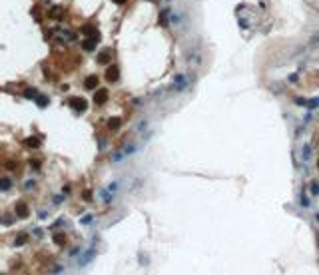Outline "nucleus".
Returning <instances> with one entry per match:
<instances>
[{"label": "nucleus", "instance_id": "nucleus-1", "mask_svg": "<svg viewBox=\"0 0 319 275\" xmlns=\"http://www.w3.org/2000/svg\"><path fill=\"white\" fill-rule=\"evenodd\" d=\"M94 255H96V251H94V249H88V251H84V253H82V257L78 259V265H80V267L88 265V263L94 259Z\"/></svg>", "mask_w": 319, "mask_h": 275}, {"label": "nucleus", "instance_id": "nucleus-2", "mask_svg": "<svg viewBox=\"0 0 319 275\" xmlns=\"http://www.w3.org/2000/svg\"><path fill=\"white\" fill-rule=\"evenodd\" d=\"M68 104L72 106L76 112H84V110H86V102H84L82 98H72V100H68Z\"/></svg>", "mask_w": 319, "mask_h": 275}, {"label": "nucleus", "instance_id": "nucleus-3", "mask_svg": "<svg viewBox=\"0 0 319 275\" xmlns=\"http://www.w3.org/2000/svg\"><path fill=\"white\" fill-rule=\"evenodd\" d=\"M118 74H120L118 66H110L108 72H106V80L108 82H116V80H118Z\"/></svg>", "mask_w": 319, "mask_h": 275}, {"label": "nucleus", "instance_id": "nucleus-4", "mask_svg": "<svg viewBox=\"0 0 319 275\" xmlns=\"http://www.w3.org/2000/svg\"><path fill=\"white\" fill-rule=\"evenodd\" d=\"M16 215L18 217H28V205L24 201L16 203Z\"/></svg>", "mask_w": 319, "mask_h": 275}, {"label": "nucleus", "instance_id": "nucleus-5", "mask_svg": "<svg viewBox=\"0 0 319 275\" xmlns=\"http://www.w3.org/2000/svg\"><path fill=\"white\" fill-rule=\"evenodd\" d=\"M106 100H108V92L106 90H98V92H96V96H94V102H96V104H104Z\"/></svg>", "mask_w": 319, "mask_h": 275}, {"label": "nucleus", "instance_id": "nucleus-6", "mask_svg": "<svg viewBox=\"0 0 319 275\" xmlns=\"http://www.w3.org/2000/svg\"><path fill=\"white\" fill-rule=\"evenodd\" d=\"M301 157H303V162H309L311 160V146L309 144H305L301 148Z\"/></svg>", "mask_w": 319, "mask_h": 275}, {"label": "nucleus", "instance_id": "nucleus-7", "mask_svg": "<svg viewBox=\"0 0 319 275\" xmlns=\"http://www.w3.org/2000/svg\"><path fill=\"white\" fill-rule=\"evenodd\" d=\"M84 86H86L88 90H92V88H96V86H98V78H96V76H90V78H86Z\"/></svg>", "mask_w": 319, "mask_h": 275}, {"label": "nucleus", "instance_id": "nucleus-8", "mask_svg": "<svg viewBox=\"0 0 319 275\" xmlns=\"http://www.w3.org/2000/svg\"><path fill=\"white\" fill-rule=\"evenodd\" d=\"M10 185H12L10 177H6V176H4L2 179H0V190H2V191H8V190H10Z\"/></svg>", "mask_w": 319, "mask_h": 275}, {"label": "nucleus", "instance_id": "nucleus-9", "mask_svg": "<svg viewBox=\"0 0 319 275\" xmlns=\"http://www.w3.org/2000/svg\"><path fill=\"white\" fill-rule=\"evenodd\" d=\"M36 104H38V108H46V106H48V96H42V94H38V98H36Z\"/></svg>", "mask_w": 319, "mask_h": 275}, {"label": "nucleus", "instance_id": "nucleus-10", "mask_svg": "<svg viewBox=\"0 0 319 275\" xmlns=\"http://www.w3.org/2000/svg\"><path fill=\"white\" fill-rule=\"evenodd\" d=\"M110 56H112V52H110V50H104V52L98 56V60L102 62V64H106V62H110Z\"/></svg>", "mask_w": 319, "mask_h": 275}, {"label": "nucleus", "instance_id": "nucleus-11", "mask_svg": "<svg viewBox=\"0 0 319 275\" xmlns=\"http://www.w3.org/2000/svg\"><path fill=\"white\" fill-rule=\"evenodd\" d=\"M108 128H110V130H118L120 128V118H112L110 122H108Z\"/></svg>", "mask_w": 319, "mask_h": 275}, {"label": "nucleus", "instance_id": "nucleus-12", "mask_svg": "<svg viewBox=\"0 0 319 275\" xmlns=\"http://www.w3.org/2000/svg\"><path fill=\"white\" fill-rule=\"evenodd\" d=\"M173 84H176V86L179 88V90H182V88L186 86V80H184V76H176V80H173Z\"/></svg>", "mask_w": 319, "mask_h": 275}, {"label": "nucleus", "instance_id": "nucleus-13", "mask_svg": "<svg viewBox=\"0 0 319 275\" xmlns=\"http://www.w3.org/2000/svg\"><path fill=\"white\" fill-rule=\"evenodd\" d=\"M126 156V151L124 150H120V151H116V154H114L112 156V162H120V160H122V157Z\"/></svg>", "mask_w": 319, "mask_h": 275}, {"label": "nucleus", "instance_id": "nucleus-14", "mask_svg": "<svg viewBox=\"0 0 319 275\" xmlns=\"http://www.w3.org/2000/svg\"><path fill=\"white\" fill-rule=\"evenodd\" d=\"M84 50H94V48H96V46H94V40H84Z\"/></svg>", "mask_w": 319, "mask_h": 275}, {"label": "nucleus", "instance_id": "nucleus-15", "mask_svg": "<svg viewBox=\"0 0 319 275\" xmlns=\"http://www.w3.org/2000/svg\"><path fill=\"white\" fill-rule=\"evenodd\" d=\"M24 96H26V98H38V92L34 90V88H30V90H26Z\"/></svg>", "mask_w": 319, "mask_h": 275}, {"label": "nucleus", "instance_id": "nucleus-16", "mask_svg": "<svg viewBox=\"0 0 319 275\" xmlns=\"http://www.w3.org/2000/svg\"><path fill=\"white\" fill-rule=\"evenodd\" d=\"M106 190L110 191V193H116V190H118V183H110V185H108Z\"/></svg>", "mask_w": 319, "mask_h": 275}, {"label": "nucleus", "instance_id": "nucleus-17", "mask_svg": "<svg viewBox=\"0 0 319 275\" xmlns=\"http://www.w3.org/2000/svg\"><path fill=\"white\" fill-rule=\"evenodd\" d=\"M24 243H26V235H20L16 239V245H24Z\"/></svg>", "mask_w": 319, "mask_h": 275}, {"label": "nucleus", "instance_id": "nucleus-18", "mask_svg": "<svg viewBox=\"0 0 319 275\" xmlns=\"http://www.w3.org/2000/svg\"><path fill=\"white\" fill-rule=\"evenodd\" d=\"M54 239H56V243H58V245H62V243H64V237H62V233H58V235L54 237Z\"/></svg>", "mask_w": 319, "mask_h": 275}, {"label": "nucleus", "instance_id": "nucleus-19", "mask_svg": "<svg viewBox=\"0 0 319 275\" xmlns=\"http://www.w3.org/2000/svg\"><path fill=\"white\" fill-rule=\"evenodd\" d=\"M301 205H303V207H309L311 203H309V199H307V197H301Z\"/></svg>", "mask_w": 319, "mask_h": 275}, {"label": "nucleus", "instance_id": "nucleus-20", "mask_svg": "<svg viewBox=\"0 0 319 275\" xmlns=\"http://www.w3.org/2000/svg\"><path fill=\"white\" fill-rule=\"evenodd\" d=\"M28 146H32V148H36V146H38V142H36V138H30V140H28Z\"/></svg>", "mask_w": 319, "mask_h": 275}, {"label": "nucleus", "instance_id": "nucleus-21", "mask_svg": "<svg viewBox=\"0 0 319 275\" xmlns=\"http://www.w3.org/2000/svg\"><path fill=\"white\" fill-rule=\"evenodd\" d=\"M319 104V100L315 98V100H311V102H309V110H313V108H315V106Z\"/></svg>", "mask_w": 319, "mask_h": 275}, {"label": "nucleus", "instance_id": "nucleus-22", "mask_svg": "<svg viewBox=\"0 0 319 275\" xmlns=\"http://www.w3.org/2000/svg\"><path fill=\"white\" fill-rule=\"evenodd\" d=\"M50 271H52V273H60V271H62V267H60V265H54Z\"/></svg>", "mask_w": 319, "mask_h": 275}, {"label": "nucleus", "instance_id": "nucleus-23", "mask_svg": "<svg viewBox=\"0 0 319 275\" xmlns=\"http://www.w3.org/2000/svg\"><path fill=\"white\" fill-rule=\"evenodd\" d=\"M311 188H313V190H311V191H313V193H319V185H317V183H313Z\"/></svg>", "mask_w": 319, "mask_h": 275}, {"label": "nucleus", "instance_id": "nucleus-24", "mask_svg": "<svg viewBox=\"0 0 319 275\" xmlns=\"http://www.w3.org/2000/svg\"><path fill=\"white\" fill-rule=\"evenodd\" d=\"M90 221H92V215H86L84 219H82V223H90Z\"/></svg>", "mask_w": 319, "mask_h": 275}, {"label": "nucleus", "instance_id": "nucleus-25", "mask_svg": "<svg viewBox=\"0 0 319 275\" xmlns=\"http://www.w3.org/2000/svg\"><path fill=\"white\" fill-rule=\"evenodd\" d=\"M34 188V182H26V190H32Z\"/></svg>", "mask_w": 319, "mask_h": 275}, {"label": "nucleus", "instance_id": "nucleus-26", "mask_svg": "<svg viewBox=\"0 0 319 275\" xmlns=\"http://www.w3.org/2000/svg\"><path fill=\"white\" fill-rule=\"evenodd\" d=\"M114 2H116V4H124L126 0H114Z\"/></svg>", "mask_w": 319, "mask_h": 275}, {"label": "nucleus", "instance_id": "nucleus-27", "mask_svg": "<svg viewBox=\"0 0 319 275\" xmlns=\"http://www.w3.org/2000/svg\"><path fill=\"white\" fill-rule=\"evenodd\" d=\"M313 42H319V36H315V38H313Z\"/></svg>", "mask_w": 319, "mask_h": 275}, {"label": "nucleus", "instance_id": "nucleus-28", "mask_svg": "<svg viewBox=\"0 0 319 275\" xmlns=\"http://www.w3.org/2000/svg\"><path fill=\"white\" fill-rule=\"evenodd\" d=\"M317 223H319V215H317Z\"/></svg>", "mask_w": 319, "mask_h": 275}]
</instances>
